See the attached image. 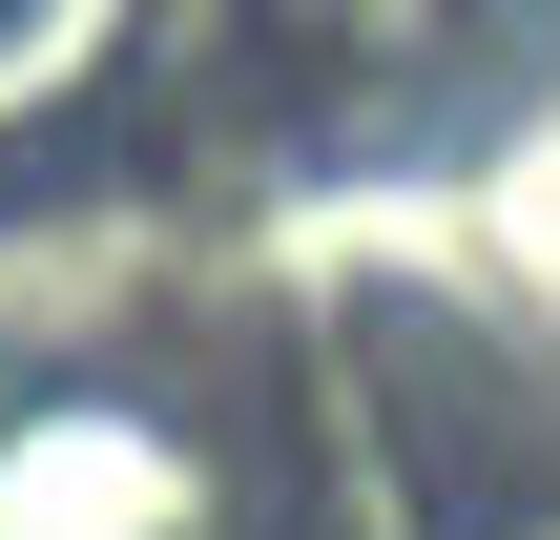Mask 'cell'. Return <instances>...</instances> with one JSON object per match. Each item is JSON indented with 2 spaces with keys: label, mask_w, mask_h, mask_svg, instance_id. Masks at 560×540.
Wrapping results in <instances>:
<instances>
[{
  "label": "cell",
  "mask_w": 560,
  "mask_h": 540,
  "mask_svg": "<svg viewBox=\"0 0 560 540\" xmlns=\"http://www.w3.org/2000/svg\"><path fill=\"white\" fill-rule=\"evenodd\" d=\"M187 520H208V458H187L166 416L62 395V416L0 437V540H187Z\"/></svg>",
  "instance_id": "6da1fadb"
},
{
  "label": "cell",
  "mask_w": 560,
  "mask_h": 540,
  "mask_svg": "<svg viewBox=\"0 0 560 540\" xmlns=\"http://www.w3.org/2000/svg\"><path fill=\"white\" fill-rule=\"evenodd\" d=\"M499 540H560V499H540V520H499Z\"/></svg>",
  "instance_id": "7a4b0ae2"
}]
</instances>
